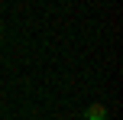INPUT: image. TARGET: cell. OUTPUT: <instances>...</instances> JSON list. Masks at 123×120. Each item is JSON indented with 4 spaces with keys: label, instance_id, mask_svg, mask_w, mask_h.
I'll use <instances>...</instances> for the list:
<instances>
[{
    "label": "cell",
    "instance_id": "6da1fadb",
    "mask_svg": "<svg viewBox=\"0 0 123 120\" xmlns=\"http://www.w3.org/2000/svg\"><path fill=\"white\" fill-rule=\"evenodd\" d=\"M84 120H107V107L104 104H91L84 110Z\"/></svg>",
    "mask_w": 123,
    "mask_h": 120
},
{
    "label": "cell",
    "instance_id": "7a4b0ae2",
    "mask_svg": "<svg viewBox=\"0 0 123 120\" xmlns=\"http://www.w3.org/2000/svg\"><path fill=\"white\" fill-rule=\"evenodd\" d=\"M0 32H3V26H0Z\"/></svg>",
    "mask_w": 123,
    "mask_h": 120
}]
</instances>
